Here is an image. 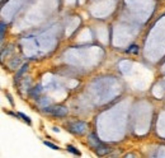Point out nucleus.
<instances>
[{
  "mask_svg": "<svg viewBox=\"0 0 165 158\" xmlns=\"http://www.w3.org/2000/svg\"><path fill=\"white\" fill-rule=\"evenodd\" d=\"M54 131H57V133H58V131H60V129H58V128H56V126H55V128H54Z\"/></svg>",
  "mask_w": 165,
  "mask_h": 158,
  "instance_id": "4468645a",
  "label": "nucleus"
},
{
  "mask_svg": "<svg viewBox=\"0 0 165 158\" xmlns=\"http://www.w3.org/2000/svg\"><path fill=\"white\" fill-rule=\"evenodd\" d=\"M17 113H18V117H22V120L27 122L28 125L32 124V120H31V117L28 115H25V113H23V112H17Z\"/></svg>",
  "mask_w": 165,
  "mask_h": 158,
  "instance_id": "6e6552de",
  "label": "nucleus"
},
{
  "mask_svg": "<svg viewBox=\"0 0 165 158\" xmlns=\"http://www.w3.org/2000/svg\"><path fill=\"white\" fill-rule=\"evenodd\" d=\"M5 23L4 22H2V27H0V30H2V33H0V38H2V41L4 40V36H5Z\"/></svg>",
  "mask_w": 165,
  "mask_h": 158,
  "instance_id": "9b49d317",
  "label": "nucleus"
},
{
  "mask_svg": "<svg viewBox=\"0 0 165 158\" xmlns=\"http://www.w3.org/2000/svg\"><path fill=\"white\" fill-rule=\"evenodd\" d=\"M66 149H67V152H70V153H73V154H75V156H80L81 153L77 151V149L74 147V145H71V144H67L66 145Z\"/></svg>",
  "mask_w": 165,
  "mask_h": 158,
  "instance_id": "0eeeda50",
  "label": "nucleus"
},
{
  "mask_svg": "<svg viewBox=\"0 0 165 158\" xmlns=\"http://www.w3.org/2000/svg\"><path fill=\"white\" fill-rule=\"evenodd\" d=\"M93 149L98 156H106V154H108L111 152V147L107 145V144H104V143H100L98 145H95Z\"/></svg>",
  "mask_w": 165,
  "mask_h": 158,
  "instance_id": "7ed1b4c3",
  "label": "nucleus"
},
{
  "mask_svg": "<svg viewBox=\"0 0 165 158\" xmlns=\"http://www.w3.org/2000/svg\"><path fill=\"white\" fill-rule=\"evenodd\" d=\"M5 96H6V98H8V101H9V103H10V106H12V107H14V101H13V97H12V94H10L9 92H5Z\"/></svg>",
  "mask_w": 165,
  "mask_h": 158,
  "instance_id": "f8f14e48",
  "label": "nucleus"
},
{
  "mask_svg": "<svg viewBox=\"0 0 165 158\" xmlns=\"http://www.w3.org/2000/svg\"><path fill=\"white\" fill-rule=\"evenodd\" d=\"M128 54H133V55H137L138 52H140V47H138V45H136V43H132L131 46H129L127 50H126Z\"/></svg>",
  "mask_w": 165,
  "mask_h": 158,
  "instance_id": "423d86ee",
  "label": "nucleus"
},
{
  "mask_svg": "<svg viewBox=\"0 0 165 158\" xmlns=\"http://www.w3.org/2000/svg\"><path fill=\"white\" fill-rule=\"evenodd\" d=\"M43 144H45L46 147H48V148H51V149H54V151H58V149H60L58 145L51 143V142H47V140H43Z\"/></svg>",
  "mask_w": 165,
  "mask_h": 158,
  "instance_id": "9d476101",
  "label": "nucleus"
},
{
  "mask_svg": "<svg viewBox=\"0 0 165 158\" xmlns=\"http://www.w3.org/2000/svg\"><path fill=\"white\" fill-rule=\"evenodd\" d=\"M86 129H88V124L81 120H77V121H70L66 124V130H69L70 133L75 134V135H81L84 134Z\"/></svg>",
  "mask_w": 165,
  "mask_h": 158,
  "instance_id": "f03ea898",
  "label": "nucleus"
},
{
  "mask_svg": "<svg viewBox=\"0 0 165 158\" xmlns=\"http://www.w3.org/2000/svg\"><path fill=\"white\" fill-rule=\"evenodd\" d=\"M28 68H29L28 63H24V64H23V65L21 66V69H19V70H18V72H17V73H15V78H14V81H15V83L21 81V79H22L21 77H22V75H23V74H24L25 72H27V70H28Z\"/></svg>",
  "mask_w": 165,
  "mask_h": 158,
  "instance_id": "39448f33",
  "label": "nucleus"
},
{
  "mask_svg": "<svg viewBox=\"0 0 165 158\" xmlns=\"http://www.w3.org/2000/svg\"><path fill=\"white\" fill-rule=\"evenodd\" d=\"M41 92H42V85L37 84V85H34L33 88H31L28 91V94H29V97H32V98H38V96H39Z\"/></svg>",
  "mask_w": 165,
  "mask_h": 158,
  "instance_id": "20e7f679",
  "label": "nucleus"
},
{
  "mask_svg": "<svg viewBox=\"0 0 165 158\" xmlns=\"http://www.w3.org/2000/svg\"><path fill=\"white\" fill-rule=\"evenodd\" d=\"M43 112L50 113V115L55 116V117H66L69 113V109L65 105H52V106L43 109Z\"/></svg>",
  "mask_w": 165,
  "mask_h": 158,
  "instance_id": "f257e3e1",
  "label": "nucleus"
},
{
  "mask_svg": "<svg viewBox=\"0 0 165 158\" xmlns=\"http://www.w3.org/2000/svg\"><path fill=\"white\" fill-rule=\"evenodd\" d=\"M128 157H136V156L132 154V153H127V154H125V158H128Z\"/></svg>",
  "mask_w": 165,
  "mask_h": 158,
  "instance_id": "ddd939ff",
  "label": "nucleus"
},
{
  "mask_svg": "<svg viewBox=\"0 0 165 158\" xmlns=\"http://www.w3.org/2000/svg\"><path fill=\"white\" fill-rule=\"evenodd\" d=\"M19 64H21V59H19L18 56H14V57L12 59V61H10V64H9V65H10L12 68H17Z\"/></svg>",
  "mask_w": 165,
  "mask_h": 158,
  "instance_id": "1a4fd4ad",
  "label": "nucleus"
}]
</instances>
